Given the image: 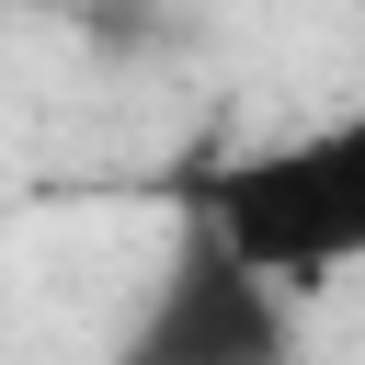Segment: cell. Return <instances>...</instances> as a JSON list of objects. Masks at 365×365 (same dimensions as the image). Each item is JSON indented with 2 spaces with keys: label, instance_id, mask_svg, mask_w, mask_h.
Here are the masks:
<instances>
[{
  "label": "cell",
  "instance_id": "6da1fadb",
  "mask_svg": "<svg viewBox=\"0 0 365 365\" xmlns=\"http://www.w3.org/2000/svg\"><path fill=\"white\" fill-rule=\"evenodd\" d=\"M194 217L251 262L274 274L285 297H319L365 262V114H331V125H297L274 148H240L194 182Z\"/></svg>",
  "mask_w": 365,
  "mask_h": 365
},
{
  "label": "cell",
  "instance_id": "7a4b0ae2",
  "mask_svg": "<svg viewBox=\"0 0 365 365\" xmlns=\"http://www.w3.org/2000/svg\"><path fill=\"white\" fill-rule=\"evenodd\" d=\"M297 354H308L297 297L274 274H251L205 217L182 228V251H171V274L125 342V365H297Z\"/></svg>",
  "mask_w": 365,
  "mask_h": 365
}]
</instances>
